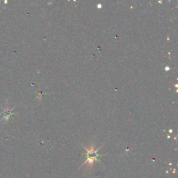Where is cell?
Returning a JSON list of instances; mask_svg holds the SVG:
<instances>
[{
	"mask_svg": "<svg viewBox=\"0 0 178 178\" xmlns=\"http://www.w3.org/2000/svg\"><path fill=\"white\" fill-rule=\"evenodd\" d=\"M84 149L86 150V152H87V153H86L87 159H86V161H85V162L83 163V164L81 166V167H82L84 165H85L86 163H89V164H90V166H92L93 165V163H94L95 161H98V157L102 156V155H98V151L100 149L101 147L100 148H99L98 150H94V148H93V146H91V149H87V148H85V147H84Z\"/></svg>",
	"mask_w": 178,
	"mask_h": 178,
	"instance_id": "cell-1",
	"label": "cell"
}]
</instances>
